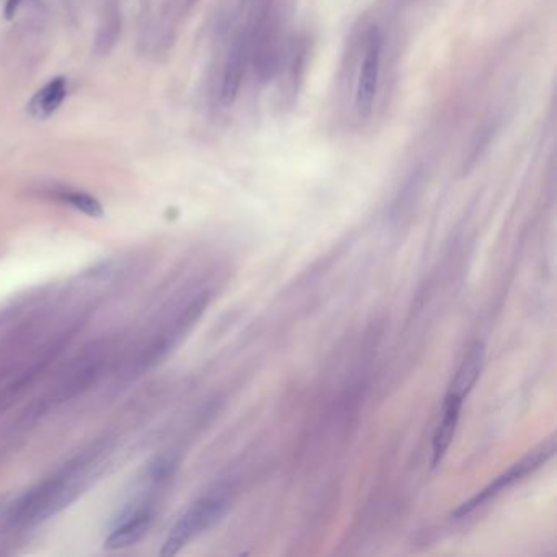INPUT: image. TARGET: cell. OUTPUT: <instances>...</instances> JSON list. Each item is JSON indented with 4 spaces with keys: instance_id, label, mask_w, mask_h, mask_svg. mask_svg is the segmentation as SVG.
I'll use <instances>...</instances> for the list:
<instances>
[{
    "instance_id": "8fae6325",
    "label": "cell",
    "mask_w": 557,
    "mask_h": 557,
    "mask_svg": "<svg viewBox=\"0 0 557 557\" xmlns=\"http://www.w3.org/2000/svg\"><path fill=\"white\" fill-rule=\"evenodd\" d=\"M61 199L64 203H67L69 207L77 209L86 216H90V218H102L104 216V207L100 205V201L96 197L84 193V191H64Z\"/></svg>"
},
{
    "instance_id": "8992f818",
    "label": "cell",
    "mask_w": 557,
    "mask_h": 557,
    "mask_svg": "<svg viewBox=\"0 0 557 557\" xmlns=\"http://www.w3.org/2000/svg\"><path fill=\"white\" fill-rule=\"evenodd\" d=\"M462 402L464 399L458 398L451 392L446 394L441 414L438 419L437 427L433 431V440H431V466L433 468H437L438 464L443 461L446 451L450 450L454 433L458 429V422H460Z\"/></svg>"
},
{
    "instance_id": "4fadbf2b",
    "label": "cell",
    "mask_w": 557,
    "mask_h": 557,
    "mask_svg": "<svg viewBox=\"0 0 557 557\" xmlns=\"http://www.w3.org/2000/svg\"><path fill=\"white\" fill-rule=\"evenodd\" d=\"M8 509L7 495H0V518L4 515V511Z\"/></svg>"
},
{
    "instance_id": "5b68a950",
    "label": "cell",
    "mask_w": 557,
    "mask_h": 557,
    "mask_svg": "<svg viewBox=\"0 0 557 557\" xmlns=\"http://www.w3.org/2000/svg\"><path fill=\"white\" fill-rule=\"evenodd\" d=\"M382 48L384 38L381 30L373 26V30L368 33L355 90V112L360 120H367L373 113L381 77Z\"/></svg>"
},
{
    "instance_id": "7a4b0ae2",
    "label": "cell",
    "mask_w": 557,
    "mask_h": 557,
    "mask_svg": "<svg viewBox=\"0 0 557 557\" xmlns=\"http://www.w3.org/2000/svg\"><path fill=\"white\" fill-rule=\"evenodd\" d=\"M229 507H231L229 497L223 489L199 497L198 501L188 505V509L185 510L177 520L176 525L172 526L160 554L162 556L178 554L197 536L218 525L228 513Z\"/></svg>"
},
{
    "instance_id": "6da1fadb",
    "label": "cell",
    "mask_w": 557,
    "mask_h": 557,
    "mask_svg": "<svg viewBox=\"0 0 557 557\" xmlns=\"http://www.w3.org/2000/svg\"><path fill=\"white\" fill-rule=\"evenodd\" d=\"M105 470L98 458H79L59 471L56 476L43 481L30 489L12 505L8 511V525L25 530L40 525L45 520L69 507L72 501L87 491Z\"/></svg>"
},
{
    "instance_id": "277c9868",
    "label": "cell",
    "mask_w": 557,
    "mask_h": 557,
    "mask_svg": "<svg viewBox=\"0 0 557 557\" xmlns=\"http://www.w3.org/2000/svg\"><path fill=\"white\" fill-rule=\"evenodd\" d=\"M554 453H556V441L554 440H548L546 443L534 448L533 451H530L525 458H522L513 466H510L509 470L495 479L494 482H491L486 489H482L471 501H464L462 505L454 510V520H462V518L468 517L472 511L481 509L487 501H492L510 487L515 486L520 481H523L526 476L533 474L534 471L540 470L542 466L550 461Z\"/></svg>"
},
{
    "instance_id": "9c48e42d",
    "label": "cell",
    "mask_w": 557,
    "mask_h": 557,
    "mask_svg": "<svg viewBox=\"0 0 557 557\" xmlns=\"http://www.w3.org/2000/svg\"><path fill=\"white\" fill-rule=\"evenodd\" d=\"M66 96L67 82L64 77L49 80L48 84L33 96L32 102L28 104V112L36 120H46L59 110Z\"/></svg>"
},
{
    "instance_id": "3957f363",
    "label": "cell",
    "mask_w": 557,
    "mask_h": 557,
    "mask_svg": "<svg viewBox=\"0 0 557 557\" xmlns=\"http://www.w3.org/2000/svg\"><path fill=\"white\" fill-rule=\"evenodd\" d=\"M156 495L157 492L144 487L143 494L121 510L113 522L112 532L105 540V550H127L143 542L154 523Z\"/></svg>"
},
{
    "instance_id": "7c38bea8",
    "label": "cell",
    "mask_w": 557,
    "mask_h": 557,
    "mask_svg": "<svg viewBox=\"0 0 557 557\" xmlns=\"http://www.w3.org/2000/svg\"><path fill=\"white\" fill-rule=\"evenodd\" d=\"M20 2L22 0H7V4H5V18H14V15L16 14V10H18V5H20Z\"/></svg>"
},
{
    "instance_id": "30bf717a",
    "label": "cell",
    "mask_w": 557,
    "mask_h": 557,
    "mask_svg": "<svg viewBox=\"0 0 557 557\" xmlns=\"http://www.w3.org/2000/svg\"><path fill=\"white\" fill-rule=\"evenodd\" d=\"M120 33V8L115 2H110L108 5H105L102 16H100L98 30H96V46H94L96 55H108L113 46L116 45Z\"/></svg>"
},
{
    "instance_id": "52a82bcc",
    "label": "cell",
    "mask_w": 557,
    "mask_h": 557,
    "mask_svg": "<svg viewBox=\"0 0 557 557\" xmlns=\"http://www.w3.org/2000/svg\"><path fill=\"white\" fill-rule=\"evenodd\" d=\"M248 35L240 33L232 43L229 56L224 66L223 82H221V100L224 105H232L238 98L248 64Z\"/></svg>"
},
{
    "instance_id": "ba28073f",
    "label": "cell",
    "mask_w": 557,
    "mask_h": 557,
    "mask_svg": "<svg viewBox=\"0 0 557 557\" xmlns=\"http://www.w3.org/2000/svg\"><path fill=\"white\" fill-rule=\"evenodd\" d=\"M484 360H486V347L484 343L476 342L471 347L470 351L466 353V357L461 361L460 368L454 373L453 381L450 386V390L454 396L464 399L470 394L472 388L476 386L479 376L482 373L484 368Z\"/></svg>"
}]
</instances>
